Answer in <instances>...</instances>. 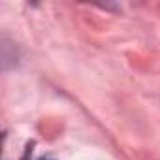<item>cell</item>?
I'll list each match as a JSON object with an SVG mask.
<instances>
[{"label": "cell", "mask_w": 160, "mask_h": 160, "mask_svg": "<svg viewBox=\"0 0 160 160\" xmlns=\"http://www.w3.org/2000/svg\"><path fill=\"white\" fill-rule=\"evenodd\" d=\"M40 160H49V158H40Z\"/></svg>", "instance_id": "cell-1"}]
</instances>
